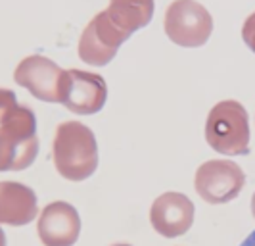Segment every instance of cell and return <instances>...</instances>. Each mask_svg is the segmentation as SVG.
Returning <instances> with one entry per match:
<instances>
[{
    "label": "cell",
    "instance_id": "cell-1",
    "mask_svg": "<svg viewBox=\"0 0 255 246\" xmlns=\"http://www.w3.org/2000/svg\"><path fill=\"white\" fill-rule=\"evenodd\" d=\"M52 160L67 181H85L98 168V144L90 127L81 121H64L56 127Z\"/></svg>",
    "mask_w": 255,
    "mask_h": 246
},
{
    "label": "cell",
    "instance_id": "cell-2",
    "mask_svg": "<svg viewBox=\"0 0 255 246\" xmlns=\"http://www.w3.org/2000/svg\"><path fill=\"white\" fill-rule=\"evenodd\" d=\"M37 152V117L29 106L17 104L0 121V171L29 168Z\"/></svg>",
    "mask_w": 255,
    "mask_h": 246
},
{
    "label": "cell",
    "instance_id": "cell-3",
    "mask_svg": "<svg viewBox=\"0 0 255 246\" xmlns=\"http://www.w3.org/2000/svg\"><path fill=\"white\" fill-rule=\"evenodd\" d=\"M205 141L225 156H244L250 152V117L240 102L221 100L205 121Z\"/></svg>",
    "mask_w": 255,
    "mask_h": 246
},
{
    "label": "cell",
    "instance_id": "cell-4",
    "mask_svg": "<svg viewBox=\"0 0 255 246\" xmlns=\"http://www.w3.org/2000/svg\"><path fill=\"white\" fill-rule=\"evenodd\" d=\"M165 35L182 48L204 46L213 31V17L198 0H173L163 17Z\"/></svg>",
    "mask_w": 255,
    "mask_h": 246
},
{
    "label": "cell",
    "instance_id": "cell-5",
    "mask_svg": "<svg viewBox=\"0 0 255 246\" xmlns=\"http://www.w3.org/2000/svg\"><path fill=\"white\" fill-rule=\"evenodd\" d=\"M246 175L242 168L230 160H209L204 162L196 175V193L207 204H227L242 193Z\"/></svg>",
    "mask_w": 255,
    "mask_h": 246
},
{
    "label": "cell",
    "instance_id": "cell-6",
    "mask_svg": "<svg viewBox=\"0 0 255 246\" xmlns=\"http://www.w3.org/2000/svg\"><path fill=\"white\" fill-rule=\"evenodd\" d=\"M108 100V85L98 73L83 69H65L60 83V104L73 114H98Z\"/></svg>",
    "mask_w": 255,
    "mask_h": 246
},
{
    "label": "cell",
    "instance_id": "cell-7",
    "mask_svg": "<svg viewBox=\"0 0 255 246\" xmlns=\"http://www.w3.org/2000/svg\"><path fill=\"white\" fill-rule=\"evenodd\" d=\"M128 39L127 33L110 21L106 12L96 13L79 39V58L90 65H106L114 60L119 46Z\"/></svg>",
    "mask_w": 255,
    "mask_h": 246
},
{
    "label": "cell",
    "instance_id": "cell-8",
    "mask_svg": "<svg viewBox=\"0 0 255 246\" xmlns=\"http://www.w3.org/2000/svg\"><path fill=\"white\" fill-rule=\"evenodd\" d=\"M64 71L65 69L52 62L50 58L33 54L17 64L13 81L42 102H60V83Z\"/></svg>",
    "mask_w": 255,
    "mask_h": 246
},
{
    "label": "cell",
    "instance_id": "cell-9",
    "mask_svg": "<svg viewBox=\"0 0 255 246\" xmlns=\"http://www.w3.org/2000/svg\"><path fill=\"white\" fill-rule=\"evenodd\" d=\"M194 204L182 193H163L153 200L150 208V223L165 239H175L188 233L194 223Z\"/></svg>",
    "mask_w": 255,
    "mask_h": 246
},
{
    "label": "cell",
    "instance_id": "cell-10",
    "mask_svg": "<svg viewBox=\"0 0 255 246\" xmlns=\"http://www.w3.org/2000/svg\"><path fill=\"white\" fill-rule=\"evenodd\" d=\"M37 233L44 246H73L81 233V218L71 204L56 200L40 212Z\"/></svg>",
    "mask_w": 255,
    "mask_h": 246
},
{
    "label": "cell",
    "instance_id": "cell-11",
    "mask_svg": "<svg viewBox=\"0 0 255 246\" xmlns=\"http://www.w3.org/2000/svg\"><path fill=\"white\" fill-rule=\"evenodd\" d=\"M37 195L23 183L0 181V223L21 227L37 218Z\"/></svg>",
    "mask_w": 255,
    "mask_h": 246
},
{
    "label": "cell",
    "instance_id": "cell-12",
    "mask_svg": "<svg viewBox=\"0 0 255 246\" xmlns=\"http://www.w3.org/2000/svg\"><path fill=\"white\" fill-rule=\"evenodd\" d=\"M153 8V0H110V6L104 12L117 29L130 37L152 21Z\"/></svg>",
    "mask_w": 255,
    "mask_h": 246
},
{
    "label": "cell",
    "instance_id": "cell-13",
    "mask_svg": "<svg viewBox=\"0 0 255 246\" xmlns=\"http://www.w3.org/2000/svg\"><path fill=\"white\" fill-rule=\"evenodd\" d=\"M242 39L246 42V46L252 52H255V12L252 15H248V19L244 21Z\"/></svg>",
    "mask_w": 255,
    "mask_h": 246
},
{
    "label": "cell",
    "instance_id": "cell-14",
    "mask_svg": "<svg viewBox=\"0 0 255 246\" xmlns=\"http://www.w3.org/2000/svg\"><path fill=\"white\" fill-rule=\"evenodd\" d=\"M13 106H17V100H15V94L8 89H0V121L4 119V116L12 110Z\"/></svg>",
    "mask_w": 255,
    "mask_h": 246
},
{
    "label": "cell",
    "instance_id": "cell-15",
    "mask_svg": "<svg viewBox=\"0 0 255 246\" xmlns=\"http://www.w3.org/2000/svg\"><path fill=\"white\" fill-rule=\"evenodd\" d=\"M240 246H255V231L250 235V237H248V239H246V241H244Z\"/></svg>",
    "mask_w": 255,
    "mask_h": 246
},
{
    "label": "cell",
    "instance_id": "cell-16",
    "mask_svg": "<svg viewBox=\"0 0 255 246\" xmlns=\"http://www.w3.org/2000/svg\"><path fill=\"white\" fill-rule=\"evenodd\" d=\"M0 246H6V237L2 233V229H0Z\"/></svg>",
    "mask_w": 255,
    "mask_h": 246
},
{
    "label": "cell",
    "instance_id": "cell-17",
    "mask_svg": "<svg viewBox=\"0 0 255 246\" xmlns=\"http://www.w3.org/2000/svg\"><path fill=\"white\" fill-rule=\"evenodd\" d=\"M252 212H254V216H255V195H254V198H252Z\"/></svg>",
    "mask_w": 255,
    "mask_h": 246
},
{
    "label": "cell",
    "instance_id": "cell-18",
    "mask_svg": "<svg viewBox=\"0 0 255 246\" xmlns=\"http://www.w3.org/2000/svg\"><path fill=\"white\" fill-rule=\"evenodd\" d=\"M115 246H130V245H115Z\"/></svg>",
    "mask_w": 255,
    "mask_h": 246
}]
</instances>
